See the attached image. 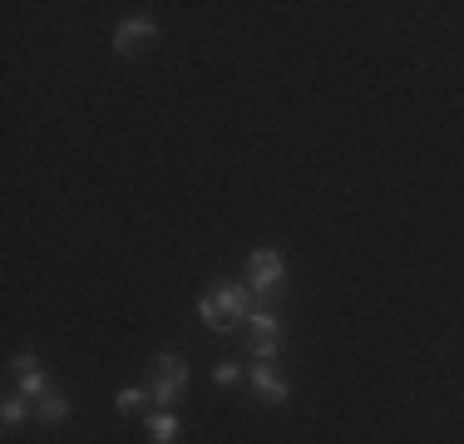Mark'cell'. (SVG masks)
<instances>
[{
    "label": "cell",
    "mask_w": 464,
    "mask_h": 444,
    "mask_svg": "<svg viewBox=\"0 0 464 444\" xmlns=\"http://www.w3.org/2000/svg\"><path fill=\"white\" fill-rule=\"evenodd\" d=\"M247 286H253L257 296L282 292V257H277L272 247H257V252L247 257Z\"/></svg>",
    "instance_id": "cell-1"
},
{
    "label": "cell",
    "mask_w": 464,
    "mask_h": 444,
    "mask_svg": "<svg viewBox=\"0 0 464 444\" xmlns=\"http://www.w3.org/2000/svg\"><path fill=\"white\" fill-rule=\"evenodd\" d=\"M222 317H228V331H237L243 321H253V286H237V282H218L212 286Z\"/></svg>",
    "instance_id": "cell-2"
},
{
    "label": "cell",
    "mask_w": 464,
    "mask_h": 444,
    "mask_svg": "<svg viewBox=\"0 0 464 444\" xmlns=\"http://www.w3.org/2000/svg\"><path fill=\"white\" fill-rule=\"evenodd\" d=\"M253 391L262 395V400H272V405L286 400V381L277 375L272 366H267V360H257V366H253Z\"/></svg>",
    "instance_id": "cell-3"
},
{
    "label": "cell",
    "mask_w": 464,
    "mask_h": 444,
    "mask_svg": "<svg viewBox=\"0 0 464 444\" xmlns=\"http://www.w3.org/2000/svg\"><path fill=\"white\" fill-rule=\"evenodd\" d=\"M144 40H153V21H124V25H119V35H114V50L134 54V45H144Z\"/></svg>",
    "instance_id": "cell-4"
},
{
    "label": "cell",
    "mask_w": 464,
    "mask_h": 444,
    "mask_svg": "<svg viewBox=\"0 0 464 444\" xmlns=\"http://www.w3.org/2000/svg\"><path fill=\"white\" fill-rule=\"evenodd\" d=\"M153 370H159V381H169V385H188V366H183V356H173V350H163L159 360H153Z\"/></svg>",
    "instance_id": "cell-5"
},
{
    "label": "cell",
    "mask_w": 464,
    "mask_h": 444,
    "mask_svg": "<svg viewBox=\"0 0 464 444\" xmlns=\"http://www.w3.org/2000/svg\"><path fill=\"white\" fill-rule=\"evenodd\" d=\"M21 395L25 400H45V395H50V381H45V370L40 366H30V370H21Z\"/></svg>",
    "instance_id": "cell-6"
},
{
    "label": "cell",
    "mask_w": 464,
    "mask_h": 444,
    "mask_svg": "<svg viewBox=\"0 0 464 444\" xmlns=\"http://www.w3.org/2000/svg\"><path fill=\"white\" fill-rule=\"evenodd\" d=\"M35 415H40L45 424H60L64 415H70V405H64V395H60V391H50L45 400H35Z\"/></svg>",
    "instance_id": "cell-7"
},
{
    "label": "cell",
    "mask_w": 464,
    "mask_h": 444,
    "mask_svg": "<svg viewBox=\"0 0 464 444\" xmlns=\"http://www.w3.org/2000/svg\"><path fill=\"white\" fill-rule=\"evenodd\" d=\"M198 317H203V326H208V331H228V317H222V307H218V296H203V301H198Z\"/></svg>",
    "instance_id": "cell-8"
},
{
    "label": "cell",
    "mask_w": 464,
    "mask_h": 444,
    "mask_svg": "<svg viewBox=\"0 0 464 444\" xmlns=\"http://www.w3.org/2000/svg\"><path fill=\"white\" fill-rule=\"evenodd\" d=\"M25 410H35V405L25 400V395H5V405H0V420H5V424L15 430V424L25 420Z\"/></svg>",
    "instance_id": "cell-9"
},
{
    "label": "cell",
    "mask_w": 464,
    "mask_h": 444,
    "mask_svg": "<svg viewBox=\"0 0 464 444\" xmlns=\"http://www.w3.org/2000/svg\"><path fill=\"white\" fill-rule=\"evenodd\" d=\"M148 434H153L159 444H173V434H178V420H173L169 410H163V415H153V420H148Z\"/></svg>",
    "instance_id": "cell-10"
},
{
    "label": "cell",
    "mask_w": 464,
    "mask_h": 444,
    "mask_svg": "<svg viewBox=\"0 0 464 444\" xmlns=\"http://www.w3.org/2000/svg\"><path fill=\"white\" fill-rule=\"evenodd\" d=\"M247 326H253V336H282V321H277L272 311H253Z\"/></svg>",
    "instance_id": "cell-11"
},
{
    "label": "cell",
    "mask_w": 464,
    "mask_h": 444,
    "mask_svg": "<svg viewBox=\"0 0 464 444\" xmlns=\"http://www.w3.org/2000/svg\"><path fill=\"white\" fill-rule=\"evenodd\" d=\"M277 346H282L277 336H253V360H267V366H272V360H277Z\"/></svg>",
    "instance_id": "cell-12"
},
{
    "label": "cell",
    "mask_w": 464,
    "mask_h": 444,
    "mask_svg": "<svg viewBox=\"0 0 464 444\" xmlns=\"http://www.w3.org/2000/svg\"><path fill=\"white\" fill-rule=\"evenodd\" d=\"M237 375H243V370H237V360H218V366H212V381H218V385H232Z\"/></svg>",
    "instance_id": "cell-13"
},
{
    "label": "cell",
    "mask_w": 464,
    "mask_h": 444,
    "mask_svg": "<svg viewBox=\"0 0 464 444\" xmlns=\"http://www.w3.org/2000/svg\"><path fill=\"white\" fill-rule=\"evenodd\" d=\"M178 400V385H169V381H153V405H173Z\"/></svg>",
    "instance_id": "cell-14"
},
{
    "label": "cell",
    "mask_w": 464,
    "mask_h": 444,
    "mask_svg": "<svg viewBox=\"0 0 464 444\" xmlns=\"http://www.w3.org/2000/svg\"><path fill=\"white\" fill-rule=\"evenodd\" d=\"M138 405H144V391H119V410L124 415H134Z\"/></svg>",
    "instance_id": "cell-15"
}]
</instances>
